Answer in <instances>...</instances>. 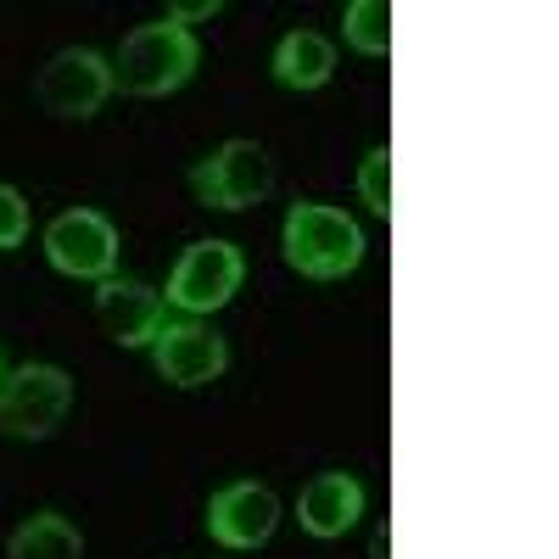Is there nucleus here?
Here are the masks:
<instances>
[{
    "instance_id": "nucleus-1",
    "label": "nucleus",
    "mask_w": 559,
    "mask_h": 559,
    "mask_svg": "<svg viewBox=\"0 0 559 559\" xmlns=\"http://www.w3.org/2000/svg\"><path fill=\"white\" fill-rule=\"evenodd\" d=\"M369 241H364V224L331 202H292L286 224H280V258H286L292 274L302 280H347L364 263Z\"/></svg>"
},
{
    "instance_id": "nucleus-2",
    "label": "nucleus",
    "mask_w": 559,
    "mask_h": 559,
    "mask_svg": "<svg viewBox=\"0 0 559 559\" xmlns=\"http://www.w3.org/2000/svg\"><path fill=\"white\" fill-rule=\"evenodd\" d=\"M197 62H202V45H197L191 28H179L168 17L140 23V28L123 34L118 57H112V90L140 96V102H163V96L191 84Z\"/></svg>"
},
{
    "instance_id": "nucleus-3",
    "label": "nucleus",
    "mask_w": 559,
    "mask_h": 559,
    "mask_svg": "<svg viewBox=\"0 0 559 559\" xmlns=\"http://www.w3.org/2000/svg\"><path fill=\"white\" fill-rule=\"evenodd\" d=\"M241 280H247V258L236 241H191L179 252L174 274H168V292H163V308L185 313V319H213L218 308L236 302L241 292Z\"/></svg>"
},
{
    "instance_id": "nucleus-4",
    "label": "nucleus",
    "mask_w": 559,
    "mask_h": 559,
    "mask_svg": "<svg viewBox=\"0 0 559 559\" xmlns=\"http://www.w3.org/2000/svg\"><path fill=\"white\" fill-rule=\"evenodd\" d=\"M73 414V376L62 364H17L0 381V431L17 442H45Z\"/></svg>"
},
{
    "instance_id": "nucleus-5",
    "label": "nucleus",
    "mask_w": 559,
    "mask_h": 559,
    "mask_svg": "<svg viewBox=\"0 0 559 559\" xmlns=\"http://www.w3.org/2000/svg\"><path fill=\"white\" fill-rule=\"evenodd\" d=\"M191 197L213 213H247L274 197V157L258 140H224L191 168Z\"/></svg>"
},
{
    "instance_id": "nucleus-6",
    "label": "nucleus",
    "mask_w": 559,
    "mask_h": 559,
    "mask_svg": "<svg viewBox=\"0 0 559 559\" xmlns=\"http://www.w3.org/2000/svg\"><path fill=\"white\" fill-rule=\"evenodd\" d=\"M107 96H112V62L102 51H90V45H68V51H57L34 79L39 112L68 118V123L96 118L107 107Z\"/></svg>"
},
{
    "instance_id": "nucleus-7",
    "label": "nucleus",
    "mask_w": 559,
    "mask_h": 559,
    "mask_svg": "<svg viewBox=\"0 0 559 559\" xmlns=\"http://www.w3.org/2000/svg\"><path fill=\"white\" fill-rule=\"evenodd\" d=\"M152 369L157 381L179 386V392H197V386H213L224 369H229V342L213 331L207 319H163L157 336H152Z\"/></svg>"
},
{
    "instance_id": "nucleus-8",
    "label": "nucleus",
    "mask_w": 559,
    "mask_h": 559,
    "mask_svg": "<svg viewBox=\"0 0 559 559\" xmlns=\"http://www.w3.org/2000/svg\"><path fill=\"white\" fill-rule=\"evenodd\" d=\"M118 224L96 207H68L45 224V258L68 280H112L118 274Z\"/></svg>"
},
{
    "instance_id": "nucleus-9",
    "label": "nucleus",
    "mask_w": 559,
    "mask_h": 559,
    "mask_svg": "<svg viewBox=\"0 0 559 559\" xmlns=\"http://www.w3.org/2000/svg\"><path fill=\"white\" fill-rule=\"evenodd\" d=\"M274 526H280V498L263 481H224L207 498V537L218 548L252 554L274 537Z\"/></svg>"
},
{
    "instance_id": "nucleus-10",
    "label": "nucleus",
    "mask_w": 559,
    "mask_h": 559,
    "mask_svg": "<svg viewBox=\"0 0 559 559\" xmlns=\"http://www.w3.org/2000/svg\"><path fill=\"white\" fill-rule=\"evenodd\" d=\"M163 319H168L163 292H152L146 280L112 274V280L96 286V324H102V336L118 342V347H152Z\"/></svg>"
},
{
    "instance_id": "nucleus-11",
    "label": "nucleus",
    "mask_w": 559,
    "mask_h": 559,
    "mask_svg": "<svg viewBox=\"0 0 559 559\" xmlns=\"http://www.w3.org/2000/svg\"><path fill=\"white\" fill-rule=\"evenodd\" d=\"M364 503H369V492H364L358 476H347V471H319V476L297 492V526H302L308 537H319V543H336V537H347V532L364 521Z\"/></svg>"
},
{
    "instance_id": "nucleus-12",
    "label": "nucleus",
    "mask_w": 559,
    "mask_h": 559,
    "mask_svg": "<svg viewBox=\"0 0 559 559\" xmlns=\"http://www.w3.org/2000/svg\"><path fill=\"white\" fill-rule=\"evenodd\" d=\"M269 73H274V84L297 90V96H308V90H324V84L336 79V45L324 39L319 28H292L286 39L274 45Z\"/></svg>"
},
{
    "instance_id": "nucleus-13",
    "label": "nucleus",
    "mask_w": 559,
    "mask_h": 559,
    "mask_svg": "<svg viewBox=\"0 0 559 559\" xmlns=\"http://www.w3.org/2000/svg\"><path fill=\"white\" fill-rule=\"evenodd\" d=\"M7 559H84V532L57 509H39L12 532Z\"/></svg>"
},
{
    "instance_id": "nucleus-14",
    "label": "nucleus",
    "mask_w": 559,
    "mask_h": 559,
    "mask_svg": "<svg viewBox=\"0 0 559 559\" xmlns=\"http://www.w3.org/2000/svg\"><path fill=\"white\" fill-rule=\"evenodd\" d=\"M392 34H397V12L386 0H347L342 12V39L358 57H392Z\"/></svg>"
},
{
    "instance_id": "nucleus-15",
    "label": "nucleus",
    "mask_w": 559,
    "mask_h": 559,
    "mask_svg": "<svg viewBox=\"0 0 559 559\" xmlns=\"http://www.w3.org/2000/svg\"><path fill=\"white\" fill-rule=\"evenodd\" d=\"M358 202L376 213V218H397V163H392V146H369L364 163H358Z\"/></svg>"
},
{
    "instance_id": "nucleus-16",
    "label": "nucleus",
    "mask_w": 559,
    "mask_h": 559,
    "mask_svg": "<svg viewBox=\"0 0 559 559\" xmlns=\"http://www.w3.org/2000/svg\"><path fill=\"white\" fill-rule=\"evenodd\" d=\"M28 224H34V213H28L23 191L17 185H0V252H17L28 241Z\"/></svg>"
},
{
    "instance_id": "nucleus-17",
    "label": "nucleus",
    "mask_w": 559,
    "mask_h": 559,
    "mask_svg": "<svg viewBox=\"0 0 559 559\" xmlns=\"http://www.w3.org/2000/svg\"><path fill=\"white\" fill-rule=\"evenodd\" d=\"M207 17H218V0H197V7H168V23H179V28L207 23Z\"/></svg>"
},
{
    "instance_id": "nucleus-18",
    "label": "nucleus",
    "mask_w": 559,
    "mask_h": 559,
    "mask_svg": "<svg viewBox=\"0 0 559 559\" xmlns=\"http://www.w3.org/2000/svg\"><path fill=\"white\" fill-rule=\"evenodd\" d=\"M369 559H392V526H376V537H369Z\"/></svg>"
},
{
    "instance_id": "nucleus-19",
    "label": "nucleus",
    "mask_w": 559,
    "mask_h": 559,
    "mask_svg": "<svg viewBox=\"0 0 559 559\" xmlns=\"http://www.w3.org/2000/svg\"><path fill=\"white\" fill-rule=\"evenodd\" d=\"M0 381H7V358H0Z\"/></svg>"
}]
</instances>
